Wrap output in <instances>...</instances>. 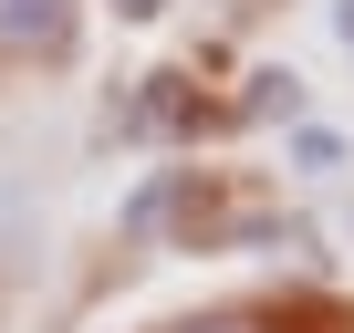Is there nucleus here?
Instances as JSON below:
<instances>
[{
	"instance_id": "f257e3e1",
	"label": "nucleus",
	"mask_w": 354,
	"mask_h": 333,
	"mask_svg": "<svg viewBox=\"0 0 354 333\" xmlns=\"http://www.w3.org/2000/svg\"><path fill=\"white\" fill-rule=\"evenodd\" d=\"M84 0H0V63H73Z\"/></svg>"
},
{
	"instance_id": "f03ea898",
	"label": "nucleus",
	"mask_w": 354,
	"mask_h": 333,
	"mask_svg": "<svg viewBox=\"0 0 354 333\" xmlns=\"http://www.w3.org/2000/svg\"><path fill=\"white\" fill-rule=\"evenodd\" d=\"M240 115H302V84H292V73H250Z\"/></svg>"
},
{
	"instance_id": "7ed1b4c3",
	"label": "nucleus",
	"mask_w": 354,
	"mask_h": 333,
	"mask_svg": "<svg viewBox=\"0 0 354 333\" xmlns=\"http://www.w3.org/2000/svg\"><path fill=\"white\" fill-rule=\"evenodd\" d=\"M292 166H302V178H333V166H344V135L302 125V135H292Z\"/></svg>"
},
{
	"instance_id": "20e7f679",
	"label": "nucleus",
	"mask_w": 354,
	"mask_h": 333,
	"mask_svg": "<svg viewBox=\"0 0 354 333\" xmlns=\"http://www.w3.org/2000/svg\"><path fill=\"white\" fill-rule=\"evenodd\" d=\"M115 11H125V21H156V11H167V0H115Z\"/></svg>"
}]
</instances>
